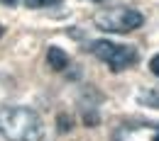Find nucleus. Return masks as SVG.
Instances as JSON below:
<instances>
[{
	"mask_svg": "<svg viewBox=\"0 0 159 141\" xmlns=\"http://www.w3.org/2000/svg\"><path fill=\"white\" fill-rule=\"evenodd\" d=\"M0 136L5 141H42L44 124L30 107L2 105L0 107Z\"/></svg>",
	"mask_w": 159,
	"mask_h": 141,
	"instance_id": "f257e3e1",
	"label": "nucleus"
},
{
	"mask_svg": "<svg viewBox=\"0 0 159 141\" xmlns=\"http://www.w3.org/2000/svg\"><path fill=\"white\" fill-rule=\"evenodd\" d=\"M96 27L103 32H110V34H127V32H135L137 27L144 24V15L135 10V7H105L96 12Z\"/></svg>",
	"mask_w": 159,
	"mask_h": 141,
	"instance_id": "f03ea898",
	"label": "nucleus"
},
{
	"mask_svg": "<svg viewBox=\"0 0 159 141\" xmlns=\"http://www.w3.org/2000/svg\"><path fill=\"white\" fill-rule=\"evenodd\" d=\"M91 54L100 59L103 63H108V68L110 71H125V68H130V66H135L139 59L137 49L135 46H130V44H118V41H110V39H96L91 41Z\"/></svg>",
	"mask_w": 159,
	"mask_h": 141,
	"instance_id": "7ed1b4c3",
	"label": "nucleus"
},
{
	"mask_svg": "<svg viewBox=\"0 0 159 141\" xmlns=\"http://www.w3.org/2000/svg\"><path fill=\"white\" fill-rule=\"evenodd\" d=\"M110 141H159V124L149 119L125 122L113 131Z\"/></svg>",
	"mask_w": 159,
	"mask_h": 141,
	"instance_id": "20e7f679",
	"label": "nucleus"
},
{
	"mask_svg": "<svg viewBox=\"0 0 159 141\" xmlns=\"http://www.w3.org/2000/svg\"><path fill=\"white\" fill-rule=\"evenodd\" d=\"M47 61H49V66H52L54 71H64V68L69 66V56H66V51L59 49V46H49Z\"/></svg>",
	"mask_w": 159,
	"mask_h": 141,
	"instance_id": "39448f33",
	"label": "nucleus"
},
{
	"mask_svg": "<svg viewBox=\"0 0 159 141\" xmlns=\"http://www.w3.org/2000/svg\"><path fill=\"white\" fill-rule=\"evenodd\" d=\"M137 102L144 107H152L159 110V88H147V90H139L137 93Z\"/></svg>",
	"mask_w": 159,
	"mask_h": 141,
	"instance_id": "423d86ee",
	"label": "nucleus"
},
{
	"mask_svg": "<svg viewBox=\"0 0 159 141\" xmlns=\"http://www.w3.org/2000/svg\"><path fill=\"white\" fill-rule=\"evenodd\" d=\"M61 0H25L27 7H44V5H57Z\"/></svg>",
	"mask_w": 159,
	"mask_h": 141,
	"instance_id": "0eeeda50",
	"label": "nucleus"
},
{
	"mask_svg": "<svg viewBox=\"0 0 159 141\" xmlns=\"http://www.w3.org/2000/svg\"><path fill=\"white\" fill-rule=\"evenodd\" d=\"M149 71L159 78V54H157V56H152V61H149Z\"/></svg>",
	"mask_w": 159,
	"mask_h": 141,
	"instance_id": "6e6552de",
	"label": "nucleus"
},
{
	"mask_svg": "<svg viewBox=\"0 0 159 141\" xmlns=\"http://www.w3.org/2000/svg\"><path fill=\"white\" fill-rule=\"evenodd\" d=\"M0 2H5V5H15L17 0H0Z\"/></svg>",
	"mask_w": 159,
	"mask_h": 141,
	"instance_id": "1a4fd4ad",
	"label": "nucleus"
},
{
	"mask_svg": "<svg viewBox=\"0 0 159 141\" xmlns=\"http://www.w3.org/2000/svg\"><path fill=\"white\" fill-rule=\"evenodd\" d=\"M91 2H103V0H91Z\"/></svg>",
	"mask_w": 159,
	"mask_h": 141,
	"instance_id": "9d476101",
	"label": "nucleus"
},
{
	"mask_svg": "<svg viewBox=\"0 0 159 141\" xmlns=\"http://www.w3.org/2000/svg\"><path fill=\"white\" fill-rule=\"evenodd\" d=\"M0 37H2V27H0Z\"/></svg>",
	"mask_w": 159,
	"mask_h": 141,
	"instance_id": "9b49d317",
	"label": "nucleus"
}]
</instances>
